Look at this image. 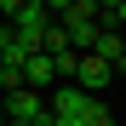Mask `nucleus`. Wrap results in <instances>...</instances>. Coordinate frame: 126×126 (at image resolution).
Masks as SVG:
<instances>
[{
	"instance_id": "obj_4",
	"label": "nucleus",
	"mask_w": 126,
	"mask_h": 126,
	"mask_svg": "<svg viewBox=\"0 0 126 126\" xmlns=\"http://www.w3.org/2000/svg\"><path fill=\"white\" fill-rule=\"evenodd\" d=\"M57 80V69H52V57L46 52H34V57H23V86L29 92H40V86H52Z\"/></svg>"
},
{
	"instance_id": "obj_5",
	"label": "nucleus",
	"mask_w": 126,
	"mask_h": 126,
	"mask_svg": "<svg viewBox=\"0 0 126 126\" xmlns=\"http://www.w3.org/2000/svg\"><path fill=\"white\" fill-rule=\"evenodd\" d=\"M86 126H115V115H109V109H97V115H92Z\"/></svg>"
},
{
	"instance_id": "obj_3",
	"label": "nucleus",
	"mask_w": 126,
	"mask_h": 126,
	"mask_svg": "<svg viewBox=\"0 0 126 126\" xmlns=\"http://www.w3.org/2000/svg\"><path fill=\"white\" fill-rule=\"evenodd\" d=\"M6 17H12V34H40L52 23V6H40V0H23V6H17V0H12Z\"/></svg>"
},
{
	"instance_id": "obj_2",
	"label": "nucleus",
	"mask_w": 126,
	"mask_h": 126,
	"mask_svg": "<svg viewBox=\"0 0 126 126\" xmlns=\"http://www.w3.org/2000/svg\"><path fill=\"white\" fill-rule=\"evenodd\" d=\"M0 115H6V120H29V126H46V120H52L46 97H40V92H29V86L6 92V103H0Z\"/></svg>"
},
{
	"instance_id": "obj_7",
	"label": "nucleus",
	"mask_w": 126,
	"mask_h": 126,
	"mask_svg": "<svg viewBox=\"0 0 126 126\" xmlns=\"http://www.w3.org/2000/svg\"><path fill=\"white\" fill-rule=\"evenodd\" d=\"M6 126H29V120H6Z\"/></svg>"
},
{
	"instance_id": "obj_6",
	"label": "nucleus",
	"mask_w": 126,
	"mask_h": 126,
	"mask_svg": "<svg viewBox=\"0 0 126 126\" xmlns=\"http://www.w3.org/2000/svg\"><path fill=\"white\" fill-rule=\"evenodd\" d=\"M46 126H75V120H46Z\"/></svg>"
},
{
	"instance_id": "obj_1",
	"label": "nucleus",
	"mask_w": 126,
	"mask_h": 126,
	"mask_svg": "<svg viewBox=\"0 0 126 126\" xmlns=\"http://www.w3.org/2000/svg\"><path fill=\"white\" fill-rule=\"evenodd\" d=\"M46 109H52V120H75V126H86V120L97 115V97H86L80 86H57V97H46Z\"/></svg>"
}]
</instances>
